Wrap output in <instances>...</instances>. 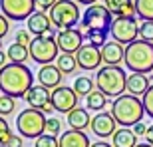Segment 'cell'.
Wrapping results in <instances>:
<instances>
[{
	"label": "cell",
	"mask_w": 153,
	"mask_h": 147,
	"mask_svg": "<svg viewBox=\"0 0 153 147\" xmlns=\"http://www.w3.org/2000/svg\"><path fill=\"white\" fill-rule=\"evenodd\" d=\"M115 121L114 115L111 113H105V111H100L97 115H94L91 117V123H90V129L96 133L97 137H102V139H105V137H111L115 133Z\"/></svg>",
	"instance_id": "obj_14"
},
{
	"label": "cell",
	"mask_w": 153,
	"mask_h": 147,
	"mask_svg": "<svg viewBox=\"0 0 153 147\" xmlns=\"http://www.w3.org/2000/svg\"><path fill=\"white\" fill-rule=\"evenodd\" d=\"M46 117L44 113L40 109L34 108H26L16 115V129H18V135H22L24 139H38L40 135L46 133Z\"/></svg>",
	"instance_id": "obj_6"
},
{
	"label": "cell",
	"mask_w": 153,
	"mask_h": 147,
	"mask_svg": "<svg viewBox=\"0 0 153 147\" xmlns=\"http://www.w3.org/2000/svg\"><path fill=\"white\" fill-rule=\"evenodd\" d=\"M111 115L121 127H133L135 123L143 121V102L137 96L131 94H121L111 102Z\"/></svg>",
	"instance_id": "obj_3"
},
{
	"label": "cell",
	"mask_w": 153,
	"mask_h": 147,
	"mask_svg": "<svg viewBox=\"0 0 153 147\" xmlns=\"http://www.w3.org/2000/svg\"><path fill=\"white\" fill-rule=\"evenodd\" d=\"M145 137H147V143H149V145H153V125H149V127H147Z\"/></svg>",
	"instance_id": "obj_40"
},
{
	"label": "cell",
	"mask_w": 153,
	"mask_h": 147,
	"mask_svg": "<svg viewBox=\"0 0 153 147\" xmlns=\"http://www.w3.org/2000/svg\"><path fill=\"white\" fill-rule=\"evenodd\" d=\"M125 68H129L131 74H145L153 72V44L145 40H135L129 46H125Z\"/></svg>",
	"instance_id": "obj_4"
},
{
	"label": "cell",
	"mask_w": 153,
	"mask_h": 147,
	"mask_svg": "<svg viewBox=\"0 0 153 147\" xmlns=\"http://www.w3.org/2000/svg\"><path fill=\"white\" fill-rule=\"evenodd\" d=\"M56 66L58 70L64 74V76H68V74L76 72L78 68V60H76V54H60L56 60Z\"/></svg>",
	"instance_id": "obj_27"
},
{
	"label": "cell",
	"mask_w": 153,
	"mask_h": 147,
	"mask_svg": "<svg viewBox=\"0 0 153 147\" xmlns=\"http://www.w3.org/2000/svg\"><path fill=\"white\" fill-rule=\"evenodd\" d=\"M111 22H114V14L105 8V4H91L84 10V16H82L79 24H82L84 36L90 40V44L100 48V46L105 44Z\"/></svg>",
	"instance_id": "obj_1"
},
{
	"label": "cell",
	"mask_w": 153,
	"mask_h": 147,
	"mask_svg": "<svg viewBox=\"0 0 153 147\" xmlns=\"http://www.w3.org/2000/svg\"><path fill=\"white\" fill-rule=\"evenodd\" d=\"M6 60H8V56H6V54H4V52H2V50H0V68H4V66H6V64H8V62H6Z\"/></svg>",
	"instance_id": "obj_41"
},
{
	"label": "cell",
	"mask_w": 153,
	"mask_h": 147,
	"mask_svg": "<svg viewBox=\"0 0 153 147\" xmlns=\"http://www.w3.org/2000/svg\"><path fill=\"white\" fill-rule=\"evenodd\" d=\"M135 147H153V145H149V143H137Z\"/></svg>",
	"instance_id": "obj_44"
},
{
	"label": "cell",
	"mask_w": 153,
	"mask_h": 147,
	"mask_svg": "<svg viewBox=\"0 0 153 147\" xmlns=\"http://www.w3.org/2000/svg\"><path fill=\"white\" fill-rule=\"evenodd\" d=\"M149 88H151V82H149V78L145 74H129V76H127V85H125L127 94L143 97Z\"/></svg>",
	"instance_id": "obj_20"
},
{
	"label": "cell",
	"mask_w": 153,
	"mask_h": 147,
	"mask_svg": "<svg viewBox=\"0 0 153 147\" xmlns=\"http://www.w3.org/2000/svg\"><path fill=\"white\" fill-rule=\"evenodd\" d=\"M8 30H10V20H8V18L0 12V40L8 34Z\"/></svg>",
	"instance_id": "obj_38"
},
{
	"label": "cell",
	"mask_w": 153,
	"mask_h": 147,
	"mask_svg": "<svg viewBox=\"0 0 153 147\" xmlns=\"http://www.w3.org/2000/svg\"><path fill=\"white\" fill-rule=\"evenodd\" d=\"M84 32L78 28H68V30H58L56 42L62 54H78V50L84 46Z\"/></svg>",
	"instance_id": "obj_12"
},
{
	"label": "cell",
	"mask_w": 153,
	"mask_h": 147,
	"mask_svg": "<svg viewBox=\"0 0 153 147\" xmlns=\"http://www.w3.org/2000/svg\"><path fill=\"white\" fill-rule=\"evenodd\" d=\"M111 145L114 147H135L137 145V135L129 127H119L111 135Z\"/></svg>",
	"instance_id": "obj_23"
},
{
	"label": "cell",
	"mask_w": 153,
	"mask_h": 147,
	"mask_svg": "<svg viewBox=\"0 0 153 147\" xmlns=\"http://www.w3.org/2000/svg\"><path fill=\"white\" fill-rule=\"evenodd\" d=\"M0 10L8 20H28L36 12L34 0H0Z\"/></svg>",
	"instance_id": "obj_10"
},
{
	"label": "cell",
	"mask_w": 153,
	"mask_h": 147,
	"mask_svg": "<svg viewBox=\"0 0 153 147\" xmlns=\"http://www.w3.org/2000/svg\"><path fill=\"white\" fill-rule=\"evenodd\" d=\"M66 119H68V127L70 129H76V131H84L85 127H90L91 123V117H90V111L84 108H76L72 109V111L66 115Z\"/></svg>",
	"instance_id": "obj_22"
},
{
	"label": "cell",
	"mask_w": 153,
	"mask_h": 147,
	"mask_svg": "<svg viewBox=\"0 0 153 147\" xmlns=\"http://www.w3.org/2000/svg\"><path fill=\"white\" fill-rule=\"evenodd\" d=\"M131 129H133V133L139 137V135H145V133H147V125L143 123V121H139V123H135Z\"/></svg>",
	"instance_id": "obj_39"
},
{
	"label": "cell",
	"mask_w": 153,
	"mask_h": 147,
	"mask_svg": "<svg viewBox=\"0 0 153 147\" xmlns=\"http://www.w3.org/2000/svg\"><path fill=\"white\" fill-rule=\"evenodd\" d=\"M16 111V99L10 96H0V115L6 117V115H10V113Z\"/></svg>",
	"instance_id": "obj_29"
},
{
	"label": "cell",
	"mask_w": 153,
	"mask_h": 147,
	"mask_svg": "<svg viewBox=\"0 0 153 147\" xmlns=\"http://www.w3.org/2000/svg\"><path fill=\"white\" fill-rule=\"evenodd\" d=\"M96 85L97 90L103 91L108 97H119L125 91L127 85V74L119 66H103L96 74Z\"/></svg>",
	"instance_id": "obj_5"
},
{
	"label": "cell",
	"mask_w": 153,
	"mask_h": 147,
	"mask_svg": "<svg viewBox=\"0 0 153 147\" xmlns=\"http://www.w3.org/2000/svg\"><path fill=\"white\" fill-rule=\"evenodd\" d=\"M91 147H114V145H109L108 141H97V143H91Z\"/></svg>",
	"instance_id": "obj_43"
},
{
	"label": "cell",
	"mask_w": 153,
	"mask_h": 147,
	"mask_svg": "<svg viewBox=\"0 0 153 147\" xmlns=\"http://www.w3.org/2000/svg\"><path fill=\"white\" fill-rule=\"evenodd\" d=\"M0 96H2V91H0Z\"/></svg>",
	"instance_id": "obj_45"
},
{
	"label": "cell",
	"mask_w": 153,
	"mask_h": 147,
	"mask_svg": "<svg viewBox=\"0 0 153 147\" xmlns=\"http://www.w3.org/2000/svg\"><path fill=\"white\" fill-rule=\"evenodd\" d=\"M56 2H58V0H34L36 8H38L40 12H50L52 6L56 4Z\"/></svg>",
	"instance_id": "obj_37"
},
{
	"label": "cell",
	"mask_w": 153,
	"mask_h": 147,
	"mask_svg": "<svg viewBox=\"0 0 153 147\" xmlns=\"http://www.w3.org/2000/svg\"><path fill=\"white\" fill-rule=\"evenodd\" d=\"M139 38L145 40V42H153V22L139 24Z\"/></svg>",
	"instance_id": "obj_32"
},
{
	"label": "cell",
	"mask_w": 153,
	"mask_h": 147,
	"mask_svg": "<svg viewBox=\"0 0 153 147\" xmlns=\"http://www.w3.org/2000/svg\"><path fill=\"white\" fill-rule=\"evenodd\" d=\"M32 40H34V38L30 36L28 30H24V28H20L16 32V36H14V42H16V44H20V46H26V48L32 44Z\"/></svg>",
	"instance_id": "obj_34"
},
{
	"label": "cell",
	"mask_w": 153,
	"mask_h": 147,
	"mask_svg": "<svg viewBox=\"0 0 153 147\" xmlns=\"http://www.w3.org/2000/svg\"><path fill=\"white\" fill-rule=\"evenodd\" d=\"M135 16L143 22H153V0H133Z\"/></svg>",
	"instance_id": "obj_26"
},
{
	"label": "cell",
	"mask_w": 153,
	"mask_h": 147,
	"mask_svg": "<svg viewBox=\"0 0 153 147\" xmlns=\"http://www.w3.org/2000/svg\"><path fill=\"white\" fill-rule=\"evenodd\" d=\"M6 56H8V62H12V64H26V60L30 58V50L26 46L12 42L8 46V50H6Z\"/></svg>",
	"instance_id": "obj_24"
},
{
	"label": "cell",
	"mask_w": 153,
	"mask_h": 147,
	"mask_svg": "<svg viewBox=\"0 0 153 147\" xmlns=\"http://www.w3.org/2000/svg\"><path fill=\"white\" fill-rule=\"evenodd\" d=\"M109 36L121 46H129L131 42L139 40V24L135 18H114Z\"/></svg>",
	"instance_id": "obj_9"
},
{
	"label": "cell",
	"mask_w": 153,
	"mask_h": 147,
	"mask_svg": "<svg viewBox=\"0 0 153 147\" xmlns=\"http://www.w3.org/2000/svg\"><path fill=\"white\" fill-rule=\"evenodd\" d=\"M34 85V74L26 64H12L8 62L0 68V91L14 99L24 97L28 90Z\"/></svg>",
	"instance_id": "obj_2"
},
{
	"label": "cell",
	"mask_w": 153,
	"mask_h": 147,
	"mask_svg": "<svg viewBox=\"0 0 153 147\" xmlns=\"http://www.w3.org/2000/svg\"><path fill=\"white\" fill-rule=\"evenodd\" d=\"M78 4H85V6H91V4H97V0H76Z\"/></svg>",
	"instance_id": "obj_42"
},
{
	"label": "cell",
	"mask_w": 153,
	"mask_h": 147,
	"mask_svg": "<svg viewBox=\"0 0 153 147\" xmlns=\"http://www.w3.org/2000/svg\"><path fill=\"white\" fill-rule=\"evenodd\" d=\"M10 133H12V131H10V125H8L6 117H2V115H0V145L4 143V139L10 135Z\"/></svg>",
	"instance_id": "obj_36"
},
{
	"label": "cell",
	"mask_w": 153,
	"mask_h": 147,
	"mask_svg": "<svg viewBox=\"0 0 153 147\" xmlns=\"http://www.w3.org/2000/svg\"><path fill=\"white\" fill-rule=\"evenodd\" d=\"M22 139H24L22 135H18V133H10L0 147H22Z\"/></svg>",
	"instance_id": "obj_35"
},
{
	"label": "cell",
	"mask_w": 153,
	"mask_h": 147,
	"mask_svg": "<svg viewBox=\"0 0 153 147\" xmlns=\"http://www.w3.org/2000/svg\"><path fill=\"white\" fill-rule=\"evenodd\" d=\"M62 76L64 74L58 70L56 64H46V66H40L38 70V84L44 85V88H48V90H56V88H60L62 85Z\"/></svg>",
	"instance_id": "obj_15"
},
{
	"label": "cell",
	"mask_w": 153,
	"mask_h": 147,
	"mask_svg": "<svg viewBox=\"0 0 153 147\" xmlns=\"http://www.w3.org/2000/svg\"><path fill=\"white\" fill-rule=\"evenodd\" d=\"M58 139H60V147H91L90 137L84 131H76V129L62 131V135Z\"/></svg>",
	"instance_id": "obj_21"
},
{
	"label": "cell",
	"mask_w": 153,
	"mask_h": 147,
	"mask_svg": "<svg viewBox=\"0 0 153 147\" xmlns=\"http://www.w3.org/2000/svg\"><path fill=\"white\" fill-rule=\"evenodd\" d=\"M48 16L52 20V26H56L58 30L76 28V24L82 22V12L76 0H58L48 12Z\"/></svg>",
	"instance_id": "obj_7"
},
{
	"label": "cell",
	"mask_w": 153,
	"mask_h": 147,
	"mask_svg": "<svg viewBox=\"0 0 153 147\" xmlns=\"http://www.w3.org/2000/svg\"><path fill=\"white\" fill-rule=\"evenodd\" d=\"M30 50V58L40 66L52 64L54 60H58L60 56V48L56 42V34H46V36H38L32 40V44L28 46Z\"/></svg>",
	"instance_id": "obj_8"
},
{
	"label": "cell",
	"mask_w": 153,
	"mask_h": 147,
	"mask_svg": "<svg viewBox=\"0 0 153 147\" xmlns=\"http://www.w3.org/2000/svg\"><path fill=\"white\" fill-rule=\"evenodd\" d=\"M26 30L30 34H34L36 38L38 36H46V34H52V20L46 12H34L32 16L26 20Z\"/></svg>",
	"instance_id": "obj_16"
},
{
	"label": "cell",
	"mask_w": 153,
	"mask_h": 147,
	"mask_svg": "<svg viewBox=\"0 0 153 147\" xmlns=\"http://www.w3.org/2000/svg\"><path fill=\"white\" fill-rule=\"evenodd\" d=\"M114 18H135V4L131 0H103Z\"/></svg>",
	"instance_id": "obj_19"
},
{
	"label": "cell",
	"mask_w": 153,
	"mask_h": 147,
	"mask_svg": "<svg viewBox=\"0 0 153 147\" xmlns=\"http://www.w3.org/2000/svg\"><path fill=\"white\" fill-rule=\"evenodd\" d=\"M94 79L91 78H85V76H79V78H76V82H74V91H76V96L78 97H88L94 91Z\"/></svg>",
	"instance_id": "obj_28"
},
{
	"label": "cell",
	"mask_w": 153,
	"mask_h": 147,
	"mask_svg": "<svg viewBox=\"0 0 153 147\" xmlns=\"http://www.w3.org/2000/svg\"><path fill=\"white\" fill-rule=\"evenodd\" d=\"M46 133H48V135H58V133L62 135V121L58 117H52L50 115L48 121H46Z\"/></svg>",
	"instance_id": "obj_31"
},
{
	"label": "cell",
	"mask_w": 153,
	"mask_h": 147,
	"mask_svg": "<svg viewBox=\"0 0 153 147\" xmlns=\"http://www.w3.org/2000/svg\"><path fill=\"white\" fill-rule=\"evenodd\" d=\"M76 60H78V68L82 70H96L100 68L102 60V50L94 44H84L76 54Z\"/></svg>",
	"instance_id": "obj_13"
},
{
	"label": "cell",
	"mask_w": 153,
	"mask_h": 147,
	"mask_svg": "<svg viewBox=\"0 0 153 147\" xmlns=\"http://www.w3.org/2000/svg\"><path fill=\"white\" fill-rule=\"evenodd\" d=\"M125 58V46H121L119 42L111 40V42H105L102 46V60L105 66H119Z\"/></svg>",
	"instance_id": "obj_18"
},
{
	"label": "cell",
	"mask_w": 153,
	"mask_h": 147,
	"mask_svg": "<svg viewBox=\"0 0 153 147\" xmlns=\"http://www.w3.org/2000/svg\"><path fill=\"white\" fill-rule=\"evenodd\" d=\"M78 99L79 97L76 96L74 88H70V85H60L56 90H52V97H50L52 105H54V111L66 113V115L72 109L78 108Z\"/></svg>",
	"instance_id": "obj_11"
},
{
	"label": "cell",
	"mask_w": 153,
	"mask_h": 147,
	"mask_svg": "<svg viewBox=\"0 0 153 147\" xmlns=\"http://www.w3.org/2000/svg\"><path fill=\"white\" fill-rule=\"evenodd\" d=\"M50 97H52V91L48 88H44V85H40V84H34L28 90V94L24 96V99L28 103V108H34V109L42 111V108L50 103Z\"/></svg>",
	"instance_id": "obj_17"
},
{
	"label": "cell",
	"mask_w": 153,
	"mask_h": 147,
	"mask_svg": "<svg viewBox=\"0 0 153 147\" xmlns=\"http://www.w3.org/2000/svg\"><path fill=\"white\" fill-rule=\"evenodd\" d=\"M34 147H60V139H58L56 135H48V133H44V135H40L38 139H36Z\"/></svg>",
	"instance_id": "obj_30"
},
{
	"label": "cell",
	"mask_w": 153,
	"mask_h": 147,
	"mask_svg": "<svg viewBox=\"0 0 153 147\" xmlns=\"http://www.w3.org/2000/svg\"><path fill=\"white\" fill-rule=\"evenodd\" d=\"M141 102H143V109H145V113L153 119V85L145 91V96L141 97Z\"/></svg>",
	"instance_id": "obj_33"
},
{
	"label": "cell",
	"mask_w": 153,
	"mask_h": 147,
	"mask_svg": "<svg viewBox=\"0 0 153 147\" xmlns=\"http://www.w3.org/2000/svg\"><path fill=\"white\" fill-rule=\"evenodd\" d=\"M105 105H108V96L100 90H94L90 96L85 97V108H88V111H97L100 113V111H103Z\"/></svg>",
	"instance_id": "obj_25"
},
{
	"label": "cell",
	"mask_w": 153,
	"mask_h": 147,
	"mask_svg": "<svg viewBox=\"0 0 153 147\" xmlns=\"http://www.w3.org/2000/svg\"><path fill=\"white\" fill-rule=\"evenodd\" d=\"M0 46H2V44H0ZM0 50H2V48H0Z\"/></svg>",
	"instance_id": "obj_46"
}]
</instances>
